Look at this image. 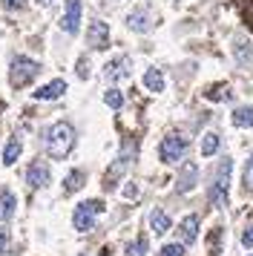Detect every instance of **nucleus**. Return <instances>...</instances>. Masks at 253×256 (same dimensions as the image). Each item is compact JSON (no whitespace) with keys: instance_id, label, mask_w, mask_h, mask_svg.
Segmentation results:
<instances>
[{"instance_id":"obj_1","label":"nucleus","mask_w":253,"mask_h":256,"mask_svg":"<svg viewBox=\"0 0 253 256\" xmlns=\"http://www.w3.org/2000/svg\"><path fill=\"white\" fill-rule=\"evenodd\" d=\"M46 150H49V156L52 158H66L69 152H72V147H75V130L69 127L66 121H58V124H52V127L46 130Z\"/></svg>"},{"instance_id":"obj_2","label":"nucleus","mask_w":253,"mask_h":256,"mask_svg":"<svg viewBox=\"0 0 253 256\" xmlns=\"http://www.w3.org/2000/svg\"><path fill=\"white\" fill-rule=\"evenodd\" d=\"M230 170H233V162L230 158H222L216 167V173L210 178V202L216 208H224L228 204V190H230Z\"/></svg>"},{"instance_id":"obj_3","label":"nucleus","mask_w":253,"mask_h":256,"mask_svg":"<svg viewBox=\"0 0 253 256\" xmlns=\"http://www.w3.org/2000/svg\"><path fill=\"white\" fill-rule=\"evenodd\" d=\"M104 213V202H95V198H86L75 208V216H72V224L78 233H90L95 228V216Z\"/></svg>"},{"instance_id":"obj_4","label":"nucleus","mask_w":253,"mask_h":256,"mask_svg":"<svg viewBox=\"0 0 253 256\" xmlns=\"http://www.w3.org/2000/svg\"><path fill=\"white\" fill-rule=\"evenodd\" d=\"M40 72V66L34 64V60L29 58H14L9 66V84L14 86V90H20V86H26L29 81H34V75Z\"/></svg>"},{"instance_id":"obj_5","label":"nucleus","mask_w":253,"mask_h":256,"mask_svg":"<svg viewBox=\"0 0 253 256\" xmlns=\"http://www.w3.org/2000/svg\"><path fill=\"white\" fill-rule=\"evenodd\" d=\"M184 152H187V138L184 136H178V132H170V136H164V141H161L158 147V158L164 164H176L184 158Z\"/></svg>"},{"instance_id":"obj_6","label":"nucleus","mask_w":253,"mask_h":256,"mask_svg":"<svg viewBox=\"0 0 253 256\" xmlns=\"http://www.w3.org/2000/svg\"><path fill=\"white\" fill-rule=\"evenodd\" d=\"M126 26L132 32H138V35H144V32H150L156 26V12L150 6H138V9H132V12L126 14Z\"/></svg>"},{"instance_id":"obj_7","label":"nucleus","mask_w":253,"mask_h":256,"mask_svg":"<svg viewBox=\"0 0 253 256\" xmlns=\"http://www.w3.org/2000/svg\"><path fill=\"white\" fill-rule=\"evenodd\" d=\"M52 182V170H49V164L46 158H38V162L29 164V170H26V184L32 187V190H40Z\"/></svg>"},{"instance_id":"obj_8","label":"nucleus","mask_w":253,"mask_h":256,"mask_svg":"<svg viewBox=\"0 0 253 256\" xmlns=\"http://www.w3.org/2000/svg\"><path fill=\"white\" fill-rule=\"evenodd\" d=\"M80 12H84V0H66L64 18H60V29H64L66 35H75L80 29Z\"/></svg>"},{"instance_id":"obj_9","label":"nucleus","mask_w":253,"mask_h":256,"mask_svg":"<svg viewBox=\"0 0 253 256\" xmlns=\"http://www.w3.org/2000/svg\"><path fill=\"white\" fill-rule=\"evenodd\" d=\"M86 44L92 49H106L110 46V26L104 20H92L90 29H86Z\"/></svg>"},{"instance_id":"obj_10","label":"nucleus","mask_w":253,"mask_h":256,"mask_svg":"<svg viewBox=\"0 0 253 256\" xmlns=\"http://www.w3.org/2000/svg\"><path fill=\"white\" fill-rule=\"evenodd\" d=\"M196 184H198V167H196L193 162H187L182 167L178 178H176V190H178V193H190Z\"/></svg>"},{"instance_id":"obj_11","label":"nucleus","mask_w":253,"mask_h":256,"mask_svg":"<svg viewBox=\"0 0 253 256\" xmlns=\"http://www.w3.org/2000/svg\"><path fill=\"white\" fill-rule=\"evenodd\" d=\"M64 92H66V81H64V78H55V81H49L46 86L34 90V101H55V98H60Z\"/></svg>"},{"instance_id":"obj_12","label":"nucleus","mask_w":253,"mask_h":256,"mask_svg":"<svg viewBox=\"0 0 253 256\" xmlns=\"http://www.w3.org/2000/svg\"><path fill=\"white\" fill-rule=\"evenodd\" d=\"M130 75V58H112L104 66V78L106 81H121Z\"/></svg>"},{"instance_id":"obj_13","label":"nucleus","mask_w":253,"mask_h":256,"mask_svg":"<svg viewBox=\"0 0 253 256\" xmlns=\"http://www.w3.org/2000/svg\"><path fill=\"white\" fill-rule=\"evenodd\" d=\"M178 239L182 244H193L198 239V216H184L178 224Z\"/></svg>"},{"instance_id":"obj_14","label":"nucleus","mask_w":253,"mask_h":256,"mask_svg":"<svg viewBox=\"0 0 253 256\" xmlns=\"http://www.w3.org/2000/svg\"><path fill=\"white\" fill-rule=\"evenodd\" d=\"M150 228H152V233H167L172 228V222H170V216H167V213H164V210H152V213H150Z\"/></svg>"},{"instance_id":"obj_15","label":"nucleus","mask_w":253,"mask_h":256,"mask_svg":"<svg viewBox=\"0 0 253 256\" xmlns=\"http://www.w3.org/2000/svg\"><path fill=\"white\" fill-rule=\"evenodd\" d=\"M230 121H233V127L250 130L253 127V106H236L233 116H230Z\"/></svg>"},{"instance_id":"obj_16","label":"nucleus","mask_w":253,"mask_h":256,"mask_svg":"<svg viewBox=\"0 0 253 256\" xmlns=\"http://www.w3.org/2000/svg\"><path fill=\"white\" fill-rule=\"evenodd\" d=\"M144 86H147L150 92H161V90H164V75H161L158 66H150V70L144 72Z\"/></svg>"},{"instance_id":"obj_17","label":"nucleus","mask_w":253,"mask_h":256,"mask_svg":"<svg viewBox=\"0 0 253 256\" xmlns=\"http://www.w3.org/2000/svg\"><path fill=\"white\" fill-rule=\"evenodd\" d=\"M14 204H18V198H14V193H0V219L9 222L12 216H14Z\"/></svg>"},{"instance_id":"obj_18","label":"nucleus","mask_w":253,"mask_h":256,"mask_svg":"<svg viewBox=\"0 0 253 256\" xmlns=\"http://www.w3.org/2000/svg\"><path fill=\"white\" fill-rule=\"evenodd\" d=\"M233 52H236V60H239L242 66H248V64H253V46L248 44V40H236L233 44Z\"/></svg>"},{"instance_id":"obj_19","label":"nucleus","mask_w":253,"mask_h":256,"mask_svg":"<svg viewBox=\"0 0 253 256\" xmlns=\"http://www.w3.org/2000/svg\"><path fill=\"white\" fill-rule=\"evenodd\" d=\"M218 144H222L218 132H204V138H202V156H204V158L216 156V152H218Z\"/></svg>"},{"instance_id":"obj_20","label":"nucleus","mask_w":253,"mask_h":256,"mask_svg":"<svg viewBox=\"0 0 253 256\" xmlns=\"http://www.w3.org/2000/svg\"><path fill=\"white\" fill-rule=\"evenodd\" d=\"M20 150H23L20 138H9L6 150H3V164H14L18 158H20Z\"/></svg>"},{"instance_id":"obj_21","label":"nucleus","mask_w":253,"mask_h":256,"mask_svg":"<svg viewBox=\"0 0 253 256\" xmlns=\"http://www.w3.org/2000/svg\"><path fill=\"white\" fill-rule=\"evenodd\" d=\"M207 98H210V101H230V86L228 84H218V86H210V90H207Z\"/></svg>"},{"instance_id":"obj_22","label":"nucleus","mask_w":253,"mask_h":256,"mask_svg":"<svg viewBox=\"0 0 253 256\" xmlns=\"http://www.w3.org/2000/svg\"><path fill=\"white\" fill-rule=\"evenodd\" d=\"M104 104L112 106V110H121V106H124V95L118 92V90H106V92H104Z\"/></svg>"},{"instance_id":"obj_23","label":"nucleus","mask_w":253,"mask_h":256,"mask_svg":"<svg viewBox=\"0 0 253 256\" xmlns=\"http://www.w3.org/2000/svg\"><path fill=\"white\" fill-rule=\"evenodd\" d=\"M126 256H147V239H144V236L136 239V242L126 248Z\"/></svg>"},{"instance_id":"obj_24","label":"nucleus","mask_w":253,"mask_h":256,"mask_svg":"<svg viewBox=\"0 0 253 256\" xmlns=\"http://www.w3.org/2000/svg\"><path fill=\"white\" fill-rule=\"evenodd\" d=\"M242 184H244V190H250V193H253V156L248 158V164H244V173H242Z\"/></svg>"},{"instance_id":"obj_25","label":"nucleus","mask_w":253,"mask_h":256,"mask_svg":"<svg viewBox=\"0 0 253 256\" xmlns=\"http://www.w3.org/2000/svg\"><path fill=\"white\" fill-rule=\"evenodd\" d=\"M184 254H187V250H184L182 242H170V244H164V248H161L158 256H184Z\"/></svg>"},{"instance_id":"obj_26","label":"nucleus","mask_w":253,"mask_h":256,"mask_svg":"<svg viewBox=\"0 0 253 256\" xmlns=\"http://www.w3.org/2000/svg\"><path fill=\"white\" fill-rule=\"evenodd\" d=\"M80 184H84V173H69V178H66V190H78Z\"/></svg>"},{"instance_id":"obj_27","label":"nucleus","mask_w":253,"mask_h":256,"mask_svg":"<svg viewBox=\"0 0 253 256\" xmlns=\"http://www.w3.org/2000/svg\"><path fill=\"white\" fill-rule=\"evenodd\" d=\"M23 6H26V0H3V9H6V12H18Z\"/></svg>"},{"instance_id":"obj_28","label":"nucleus","mask_w":253,"mask_h":256,"mask_svg":"<svg viewBox=\"0 0 253 256\" xmlns=\"http://www.w3.org/2000/svg\"><path fill=\"white\" fill-rule=\"evenodd\" d=\"M242 244H244V248H253V224L250 228H244V233H242Z\"/></svg>"},{"instance_id":"obj_29","label":"nucleus","mask_w":253,"mask_h":256,"mask_svg":"<svg viewBox=\"0 0 253 256\" xmlns=\"http://www.w3.org/2000/svg\"><path fill=\"white\" fill-rule=\"evenodd\" d=\"M78 75H80V78H90V60H86V58L78 60Z\"/></svg>"},{"instance_id":"obj_30","label":"nucleus","mask_w":253,"mask_h":256,"mask_svg":"<svg viewBox=\"0 0 253 256\" xmlns=\"http://www.w3.org/2000/svg\"><path fill=\"white\" fill-rule=\"evenodd\" d=\"M124 196H130V198H132V196H138V187H136V184H130V187L124 190Z\"/></svg>"},{"instance_id":"obj_31","label":"nucleus","mask_w":253,"mask_h":256,"mask_svg":"<svg viewBox=\"0 0 253 256\" xmlns=\"http://www.w3.org/2000/svg\"><path fill=\"white\" fill-rule=\"evenodd\" d=\"M38 3H40V6H46V3H52V0H38Z\"/></svg>"}]
</instances>
